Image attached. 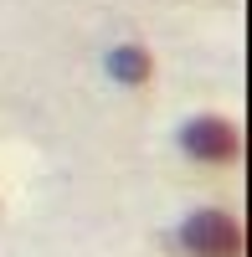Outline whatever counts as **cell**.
<instances>
[{
	"instance_id": "1",
	"label": "cell",
	"mask_w": 252,
	"mask_h": 257,
	"mask_svg": "<svg viewBox=\"0 0 252 257\" xmlns=\"http://www.w3.org/2000/svg\"><path fill=\"white\" fill-rule=\"evenodd\" d=\"M180 247L191 257H237L242 252V226L226 211H196L180 226Z\"/></svg>"
},
{
	"instance_id": "2",
	"label": "cell",
	"mask_w": 252,
	"mask_h": 257,
	"mask_svg": "<svg viewBox=\"0 0 252 257\" xmlns=\"http://www.w3.org/2000/svg\"><path fill=\"white\" fill-rule=\"evenodd\" d=\"M180 149H185L191 160L221 165V160L237 155V128L226 123V118H191V123L180 128Z\"/></svg>"
},
{
	"instance_id": "3",
	"label": "cell",
	"mask_w": 252,
	"mask_h": 257,
	"mask_svg": "<svg viewBox=\"0 0 252 257\" xmlns=\"http://www.w3.org/2000/svg\"><path fill=\"white\" fill-rule=\"evenodd\" d=\"M108 72L118 82H144V77H150V52H144V47H113L108 52Z\"/></svg>"
}]
</instances>
